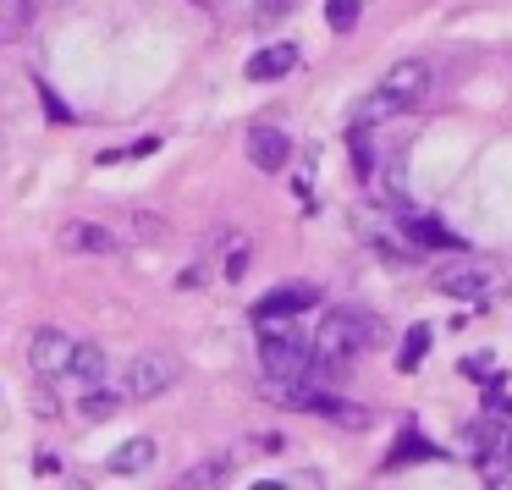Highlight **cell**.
<instances>
[{"instance_id": "ffe728a7", "label": "cell", "mask_w": 512, "mask_h": 490, "mask_svg": "<svg viewBox=\"0 0 512 490\" xmlns=\"http://www.w3.org/2000/svg\"><path fill=\"white\" fill-rule=\"evenodd\" d=\"M248 270V248H232V259H226V281H243Z\"/></svg>"}, {"instance_id": "7402d4cb", "label": "cell", "mask_w": 512, "mask_h": 490, "mask_svg": "<svg viewBox=\"0 0 512 490\" xmlns=\"http://www.w3.org/2000/svg\"><path fill=\"white\" fill-rule=\"evenodd\" d=\"M39 100H45V111H50V116H61V122H67V105L56 100V89H39Z\"/></svg>"}, {"instance_id": "30bf717a", "label": "cell", "mask_w": 512, "mask_h": 490, "mask_svg": "<svg viewBox=\"0 0 512 490\" xmlns=\"http://www.w3.org/2000/svg\"><path fill=\"white\" fill-rule=\"evenodd\" d=\"M248 160H254L259 171H287L292 138L281 133V127H254V133H248Z\"/></svg>"}, {"instance_id": "7c38bea8", "label": "cell", "mask_w": 512, "mask_h": 490, "mask_svg": "<svg viewBox=\"0 0 512 490\" xmlns=\"http://www.w3.org/2000/svg\"><path fill=\"white\" fill-rule=\"evenodd\" d=\"M402 232H408V243H413V248H457V232H446L441 215H419V210H408V215H402Z\"/></svg>"}, {"instance_id": "277c9868", "label": "cell", "mask_w": 512, "mask_h": 490, "mask_svg": "<svg viewBox=\"0 0 512 490\" xmlns=\"http://www.w3.org/2000/svg\"><path fill=\"white\" fill-rule=\"evenodd\" d=\"M182 380V358L177 353H133V364L122 369V391L133 402H149V397H166L171 386Z\"/></svg>"}, {"instance_id": "8fae6325", "label": "cell", "mask_w": 512, "mask_h": 490, "mask_svg": "<svg viewBox=\"0 0 512 490\" xmlns=\"http://www.w3.org/2000/svg\"><path fill=\"white\" fill-rule=\"evenodd\" d=\"M298 67V45H265V50H254L248 56V78L254 83H270V78H287V72Z\"/></svg>"}, {"instance_id": "9a60e30c", "label": "cell", "mask_w": 512, "mask_h": 490, "mask_svg": "<svg viewBox=\"0 0 512 490\" xmlns=\"http://www.w3.org/2000/svg\"><path fill=\"white\" fill-rule=\"evenodd\" d=\"M122 402H127V391H105L100 380H94V391L83 397V419H89V424H100V419H111V413L122 408Z\"/></svg>"}, {"instance_id": "3957f363", "label": "cell", "mask_w": 512, "mask_h": 490, "mask_svg": "<svg viewBox=\"0 0 512 490\" xmlns=\"http://www.w3.org/2000/svg\"><path fill=\"white\" fill-rule=\"evenodd\" d=\"M259 364H265V380H320V358H314V342H298L292 331H270L259 325Z\"/></svg>"}, {"instance_id": "4fadbf2b", "label": "cell", "mask_w": 512, "mask_h": 490, "mask_svg": "<svg viewBox=\"0 0 512 490\" xmlns=\"http://www.w3.org/2000/svg\"><path fill=\"white\" fill-rule=\"evenodd\" d=\"M149 463H155V441H149V435H133L127 446H116L105 468H111V474H144Z\"/></svg>"}, {"instance_id": "ac0fdd59", "label": "cell", "mask_w": 512, "mask_h": 490, "mask_svg": "<svg viewBox=\"0 0 512 490\" xmlns=\"http://www.w3.org/2000/svg\"><path fill=\"white\" fill-rule=\"evenodd\" d=\"M226 474H232V457H204L199 468H188L182 485H215V479H226Z\"/></svg>"}, {"instance_id": "52a82bcc", "label": "cell", "mask_w": 512, "mask_h": 490, "mask_svg": "<svg viewBox=\"0 0 512 490\" xmlns=\"http://www.w3.org/2000/svg\"><path fill=\"white\" fill-rule=\"evenodd\" d=\"M435 287L446 292V298H463V303H490L496 298V270L490 265H446L441 276H435Z\"/></svg>"}, {"instance_id": "e0dca14e", "label": "cell", "mask_w": 512, "mask_h": 490, "mask_svg": "<svg viewBox=\"0 0 512 490\" xmlns=\"http://www.w3.org/2000/svg\"><path fill=\"white\" fill-rule=\"evenodd\" d=\"M72 375L89 380V386H94V380L105 375V353H100L94 342H78V353H72Z\"/></svg>"}, {"instance_id": "2e32d148", "label": "cell", "mask_w": 512, "mask_h": 490, "mask_svg": "<svg viewBox=\"0 0 512 490\" xmlns=\"http://www.w3.org/2000/svg\"><path fill=\"white\" fill-rule=\"evenodd\" d=\"M358 17H364V0H325V28L331 34H353Z\"/></svg>"}, {"instance_id": "d6986e66", "label": "cell", "mask_w": 512, "mask_h": 490, "mask_svg": "<svg viewBox=\"0 0 512 490\" xmlns=\"http://www.w3.org/2000/svg\"><path fill=\"white\" fill-rule=\"evenodd\" d=\"M408 457H441V452H435V446H430V441H424V435H413V430H402V446H397V452H391V457H386V463H391V468H397V463H408Z\"/></svg>"}, {"instance_id": "ba28073f", "label": "cell", "mask_w": 512, "mask_h": 490, "mask_svg": "<svg viewBox=\"0 0 512 490\" xmlns=\"http://www.w3.org/2000/svg\"><path fill=\"white\" fill-rule=\"evenodd\" d=\"M320 303V292L309 287V281H292V287H276V292H265V298L254 303V320L259 325H281V320H298L303 309H314Z\"/></svg>"}, {"instance_id": "8992f818", "label": "cell", "mask_w": 512, "mask_h": 490, "mask_svg": "<svg viewBox=\"0 0 512 490\" xmlns=\"http://www.w3.org/2000/svg\"><path fill=\"white\" fill-rule=\"evenodd\" d=\"M72 353H78V342H72L67 331H56V325L34 331V342H28V364H34V375H45V380L72 375Z\"/></svg>"}, {"instance_id": "6da1fadb", "label": "cell", "mask_w": 512, "mask_h": 490, "mask_svg": "<svg viewBox=\"0 0 512 490\" xmlns=\"http://www.w3.org/2000/svg\"><path fill=\"white\" fill-rule=\"evenodd\" d=\"M430 100V61L419 56H402L397 67H386V78L375 83V89L364 94V100L347 111V127H358V133H369V127H386L391 116L413 111V105Z\"/></svg>"}, {"instance_id": "44dd1931", "label": "cell", "mask_w": 512, "mask_h": 490, "mask_svg": "<svg viewBox=\"0 0 512 490\" xmlns=\"http://www.w3.org/2000/svg\"><path fill=\"white\" fill-rule=\"evenodd\" d=\"M287 6H292V0H259V23H270V17H281Z\"/></svg>"}, {"instance_id": "5b68a950", "label": "cell", "mask_w": 512, "mask_h": 490, "mask_svg": "<svg viewBox=\"0 0 512 490\" xmlns=\"http://www.w3.org/2000/svg\"><path fill=\"white\" fill-rule=\"evenodd\" d=\"M468 452H474V463L485 468L490 479H501L512 468V430H507V424H496V419L468 424Z\"/></svg>"}, {"instance_id": "5bb4252c", "label": "cell", "mask_w": 512, "mask_h": 490, "mask_svg": "<svg viewBox=\"0 0 512 490\" xmlns=\"http://www.w3.org/2000/svg\"><path fill=\"white\" fill-rule=\"evenodd\" d=\"M424 353H430V325H408V336H402V353H397V369H402V375H408V369H419Z\"/></svg>"}, {"instance_id": "9c48e42d", "label": "cell", "mask_w": 512, "mask_h": 490, "mask_svg": "<svg viewBox=\"0 0 512 490\" xmlns=\"http://www.w3.org/2000/svg\"><path fill=\"white\" fill-rule=\"evenodd\" d=\"M61 248H72V254H116L122 237L100 221H67L61 226Z\"/></svg>"}, {"instance_id": "7a4b0ae2", "label": "cell", "mask_w": 512, "mask_h": 490, "mask_svg": "<svg viewBox=\"0 0 512 490\" xmlns=\"http://www.w3.org/2000/svg\"><path fill=\"white\" fill-rule=\"evenodd\" d=\"M369 336H380V320H369V314H358V309H331L320 320V331H314V358H320V375L347 369L369 347Z\"/></svg>"}]
</instances>
